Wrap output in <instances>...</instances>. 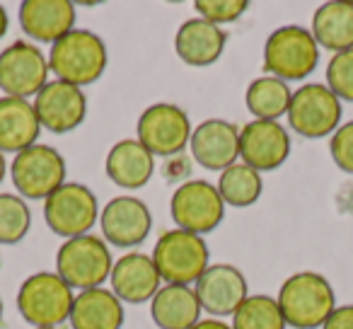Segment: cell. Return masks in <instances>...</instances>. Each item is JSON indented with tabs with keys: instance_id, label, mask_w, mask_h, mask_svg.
I'll use <instances>...</instances> for the list:
<instances>
[{
	"instance_id": "6da1fadb",
	"label": "cell",
	"mask_w": 353,
	"mask_h": 329,
	"mask_svg": "<svg viewBox=\"0 0 353 329\" xmlns=\"http://www.w3.org/2000/svg\"><path fill=\"white\" fill-rule=\"evenodd\" d=\"M279 305L285 324L295 329H317L336 310V293L327 276L317 271H298L288 276L279 290Z\"/></svg>"
},
{
	"instance_id": "7a4b0ae2",
	"label": "cell",
	"mask_w": 353,
	"mask_h": 329,
	"mask_svg": "<svg viewBox=\"0 0 353 329\" xmlns=\"http://www.w3.org/2000/svg\"><path fill=\"white\" fill-rule=\"evenodd\" d=\"M73 288L56 271H37L17 290V310L32 329H59L70 319Z\"/></svg>"
},
{
	"instance_id": "3957f363",
	"label": "cell",
	"mask_w": 353,
	"mask_h": 329,
	"mask_svg": "<svg viewBox=\"0 0 353 329\" xmlns=\"http://www.w3.org/2000/svg\"><path fill=\"white\" fill-rule=\"evenodd\" d=\"M107 46L102 37L90 30H73L59 39L49 51V68L56 80H63L75 88H85L102 78L107 70Z\"/></svg>"
},
{
	"instance_id": "277c9868",
	"label": "cell",
	"mask_w": 353,
	"mask_h": 329,
	"mask_svg": "<svg viewBox=\"0 0 353 329\" xmlns=\"http://www.w3.org/2000/svg\"><path fill=\"white\" fill-rule=\"evenodd\" d=\"M152 261L162 276V283L192 286L211 266V252L201 235L172 228L157 237Z\"/></svg>"
},
{
	"instance_id": "5b68a950",
	"label": "cell",
	"mask_w": 353,
	"mask_h": 329,
	"mask_svg": "<svg viewBox=\"0 0 353 329\" xmlns=\"http://www.w3.org/2000/svg\"><path fill=\"white\" fill-rule=\"evenodd\" d=\"M319 63V46L312 32L300 25H283L264 44V70L283 83L305 80Z\"/></svg>"
},
{
	"instance_id": "8992f818",
	"label": "cell",
	"mask_w": 353,
	"mask_h": 329,
	"mask_svg": "<svg viewBox=\"0 0 353 329\" xmlns=\"http://www.w3.org/2000/svg\"><path fill=\"white\" fill-rule=\"evenodd\" d=\"M114 259L109 245L97 235L70 237L56 252V274L78 290L102 288L112 276Z\"/></svg>"
},
{
	"instance_id": "52a82bcc",
	"label": "cell",
	"mask_w": 353,
	"mask_h": 329,
	"mask_svg": "<svg viewBox=\"0 0 353 329\" xmlns=\"http://www.w3.org/2000/svg\"><path fill=\"white\" fill-rule=\"evenodd\" d=\"M170 216L179 230L203 237L223 223L225 201L218 194L216 184L206 182V179H187L172 194Z\"/></svg>"
},
{
	"instance_id": "ba28073f",
	"label": "cell",
	"mask_w": 353,
	"mask_h": 329,
	"mask_svg": "<svg viewBox=\"0 0 353 329\" xmlns=\"http://www.w3.org/2000/svg\"><path fill=\"white\" fill-rule=\"evenodd\" d=\"M44 221L51 232L63 240L90 235L99 221V203L90 187L65 182L49 199H44Z\"/></svg>"
},
{
	"instance_id": "9c48e42d",
	"label": "cell",
	"mask_w": 353,
	"mask_h": 329,
	"mask_svg": "<svg viewBox=\"0 0 353 329\" xmlns=\"http://www.w3.org/2000/svg\"><path fill=\"white\" fill-rule=\"evenodd\" d=\"M192 121L182 107L170 102L150 104L141 114L136 126V138L155 157L182 155L192 141Z\"/></svg>"
},
{
	"instance_id": "30bf717a",
	"label": "cell",
	"mask_w": 353,
	"mask_h": 329,
	"mask_svg": "<svg viewBox=\"0 0 353 329\" xmlns=\"http://www.w3.org/2000/svg\"><path fill=\"white\" fill-rule=\"evenodd\" d=\"M341 99L322 83H307L293 92L288 107V123L303 138L332 136L341 126Z\"/></svg>"
},
{
	"instance_id": "8fae6325",
	"label": "cell",
	"mask_w": 353,
	"mask_h": 329,
	"mask_svg": "<svg viewBox=\"0 0 353 329\" xmlns=\"http://www.w3.org/2000/svg\"><path fill=\"white\" fill-rule=\"evenodd\" d=\"M12 184L22 199H49L65 184V160L56 148L37 146L17 152L10 165Z\"/></svg>"
},
{
	"instance_id": "7c38bea8",
	"label": "cell",
	"mask_w": 353,
	"mask_h": 329,
	"mask_svg": "<svg viewBox=\"0 0 353 329\" xmlns=\"http://www.w3.org/2000/svg\"><path fill=\"white\" fill-rule=\"evenodd\" d=\"M49 59L32 41H12L0 51V90L6 97H37L49 83Z\"/></svg>"
},
{
	"instance_id": "4fadbf2b",
	"label": "cell",
	"mask_w": 353,
	"mask_h": 329,
	"mask_svg": "<svg viewBox=\"0 0 353 329\" xmlns=\"http://www.w3.org/2000/svg\"><path fill=\"white\" fill-rule=\"evenodd\" d=\"M102 240L107 245L131 250L148 240L152 230V216L145 201L136 197H114L99 213Z\"/></svg>"
},
{
	"instance_id": "5bb4252c",
	"label": "cell",
	"mask_w": 353,
	"mask_h": 329,
	"mask_svg": "<svg viewBox=\"0 0 353 329\" xmlns=\"http://www.w3.org/2000/svg\"><path fill=\"white\" fill-rule=\"evenodd\" d=\"M32 104L41 128L51 133L75 131L88 117V97L83 88H75L63 80H49Z\"/></svg>"
},
{
	"instance_id": "9a60e30c",
	"label": "cell",
	"mask_w": 353,
	"mask_h": 329,
	"mask_svg": "<svg viewBox=\"0 0 353 329\" xmlns=\"http://www.w3.org/2000/svg\"><path fill=\"white\" fill-rule=\"evenodd\" d=\"M290 155L288 128L279 121H254L240 128V157L256 172L279 170Z\"/></svg>"
},
{
	"instance_id": "2e32d148",
	"label": "cell",
	"mask_w": 353,
	"mask_h": 329,
	"mask_svg": "<svg viewBox=\"0 0 353 329\" xmlns=\"http://www.w3.org/2000/svg\"><path fill=\"white\" fill-rule=\"evenodd\" d=\"M194 290L201 310H206L216 319L235 315L237 308L250 298L245 274L232 264H211L194 283Z\"/></svg>"
},
{
	"instance_id": "e0dca14e",
	"label": "cell",
	"mask_w": 353,
	"mask_h": 329,
	"mask_svg": "<svg viewBox=\"0 0 353 329\" xmlns=\"http://www.w3.org/2000/svg\"><path fill=\"white\" fill-rule=\"evenodd\" d=\"M189 150L199 168L223 172L240 157V128L225 119H206L194 128Z\"/></svg>"
},
{
	"instance_id": "ac0fdd59",
	"label": "cell",
	"mask_w": 353,
	"mask_h": 329,
	"mask_svg": "<svg viewBox=\"0 0 353 329\" xmlns=\"http://www.w3.org/2000/svg\"><path fill=\"white\" fill-rule=\"evenodd\" d=\"M109 283L121 303L141 305L150 303L157 295V290L162 288V276L152 257L143 252H128L114 261Z\"/></svg>"
},
{
	"instance_id": "d6986e66",
	"label": "cell",
	"mask_w": 353,
	"mask_h": 329,
	"mask_svg": "<svg viewBox=\"0 0 353 329\" xmlns=\"http://www.w3.org/2000/svg\"><path fill=\"white\" fill-rule=\"evenodd\" d=\"M20 27L30 39L54 46L75 30L78 8L70 0H25L20 3Z\"/></svg>"
},
{
	"instance_id": "ffe728a7",
	"label": "cell",
	"mask_w": 353,
	"mask_h": 329,
	"mask_svg": "<svg viewBox=\"0 0 353 329\" xmlns=\"http://www.w3.org/2000/svg\"><path fill=\"white\" fill-rule=\"evenodd\" d=\"M104 172L117 187L136 192L145 187L155 175V155L138 138H123L109 148Z\"/></svg>"
},
{
	"instance_id": "44dd1931",
	"label": "cell",
	"mask_w": 353,
	"mask_h": 329,
	"mask_svg": "<svg viewBox=\"0 0 353 329\" xmlns=\"http://www.w3.org/2000/svg\"><path fill=\"white\" fill-rule=\"evenodd\" d=\"M225 32L201 17L182 22L174 37V51L176 56L192 68H206L216 63L225 51Z\"/></svg>"
},
{
	"instance_id": "7402d4cb",
	"label": "cell",
	"mask_w": 353,
	"mask_h": 329,
	"mask_svg": "<svg viewBox=\"0 0 353 329\" xmlns=\"http://www.w3.org/2000/svg\"><path fill=\"white\" fill-rule=\"evenodd\" d=\"M41 123L30 99L0 97V152H22L37 146Z\"/></svg>"
},
{
	"instance_id": "603a6c76",
	"label": "cell",
	"mask_w": 353,
	"mask_h": 329,
	"mask_svg": "<svg viewBox=\"0 0 353 329\" xmlns=\"http://www.w3.org/2000/svg\"><path fill=\"white\" fill-rule=\"evenodd\" d=\"M68 322L73 329H121L123 303L112 288L80 290L73 300Z\"/></svg>"
},
{
	"instance_id": "cb8c5ba5",
	"label": "cell",
	"mask_w": 353,
	"mask_h": 329,
	"mask_svg": "<svg viewBox=\"0 0 353 329\" xmlns=\"http://www.w3.org/2000/svg\"><path fill=\"white\" fill-rule=\"evenodd\" d=\"M150 317L160 329H192L201 317V303L192 286L165 283L150 300Z\"/></svg>"
},
{
	"instance_id": "d4e9b609",
	"label": "cell",
	"mask_w": 353,
	"mask_h": 329,
	"mask_svg": "<svg viewBox=\"0 0 353 329\" xmlns=\"http://www.w3.org/2000/svg\"><path fill=\"white\" fill-rule=\"evenodd\" d=\"M312 32L319 49L332 54L353 49V3L348 0H329L314 10Z\"/></svg>"
},
{
	"instance_id": "484cf974",
	"label": "cell",
	"mask_w": 353,
	"mask_h": 329,
	"mask_svg": "<svg viewBox=\"0 0 353 329\" xmlns=\"http://www.w3.org/2000/svg\"><path fill=\"white\" fill-rule=\"evenodd\" d=\"M290 99H293V90L288 88V83L274 78V75H261V78L252 80L245 92L247 109L261 121H279L281 117H285Z\"/></svg>"
},
{
	"instance_id": "4316f807",
	"label": "cell",
	"mask_w": 353,
	"mask_h": 329,
	"mask_svg": "<svg viewBox=\"0 0 353 329\" xmlns=\"http://www.w3.org/2000/svg\"><path fill=\"white\" fill-rule=\"evenodd\" d=\"M216 187L225 206L247 208L259 201L261 192H264V179H261V172L252 170L250 165L235 162L228 170H223Z\"/></svg>"
},
{
	"instance_id": "83f0119b",
	"label": "cell",
	"mask_w": 353,
	"mask_h": 329,
	"mask_svg": "<svg viewBox=\"0 0 353 329\" xmlns=\"http://www.w3.org/2000/svg\"><path fill=\"white\" fill-rule=\"evenodd\" d=\"M285 317L276 298L254 293L232 315V329H285Z\"/></svg>"
},
{
	"instance_id": "f1b7e54d",
	"label": "cell",
	"mask_w": 353,
	"mask_h": 329,
	"mask_svg": "<svg viewBox=\"0 0 353 329\" xmlns=\"http://www.w3.org/2000/svg\"><path fill=\"white\" fill-rule=\"evenodd\" d=\"M32 228V211L17 194H0V245H17Z\"/></svg>"
},
{
	"instance_id": "f546056e",
	"label": "cell",
	"mask_w": 353,
	"mask_h": 329,
	"mask_svg": "<svg viewBox=\"0 0 353 329\" xmlns=\"http://www.w3.org/2000/svg\"><path fill=\"white\" fill-rule=\"evenodd\" d=\"M327 88L341 102H353V49L334 54L327 63Z\"/></svg>"
},
{
	"instance_id": "4dcf8cb0",
	"label": "cell",
	"mask_w": 353,
	"mask_h": 329,
	"mask_svg": "<svg viewBox=\"0 0 353 329\" xmlns=\"http://www.w3.org/2000/svg\"><path fill=\"white\" fill-rule=\"evenodd\" d=\"M199 17L211 25L221 27L228 22H235L250 10V3L247 0H196L194 3Z\"/></svg>"
},
{
	"instance_id": "1f68e13d",
	"label": "cell",
	"mask_w": 353,
	"mask_h": 329,
	"mask_svg": "<svg viewBox=\"0 0 353 329\" xmlns=\"http://www.w3.org/2000/svg\"><path fill=\"white\" fill-rule=\"evenodd\" d=\"M329 155L336 168L346 175H353V121H346L329 138Z\"/></svg>"
},
{
	"instance_id": "d6a6232c",
	"label": "cell",
	"mask_w": 353,
	"mask_h": 329,
	"mask_svg": "<svg viewBox=\"0 0 353 329\" xmlns=\"http://www.w3.org/2000/svg\"><path fill=\"white\" fill-rule=\"evenodd\" d=\"M322 329H353V305H336Z\"/></svg>"
},
{
	"instance_id": "836d02e7",
	"label": "cell",
	"mask_w": 353,
	"mask_h": 329,
	"mask_svg": "<svg viewBox=\"0 0 353 329\" xmlns=\"http://www.w3.org/2000/svg\"><path fill=\"white\" fill-rule=\"evenodd\" d=\"M192 329H232V324L221 322V319H216V317H208V319H199Z\"/></svg>"
},
{
	"instance_id": "e575fe53",
	"label": "cell",
	"mask_w": 353,
	"mask_h": 329,
	"mask_svg": "<svg viewBox=\"0 0 353 329\" xmlns=\"http://www.w3.org/2000/svg\"><path fill=\"white\" fill-rule=\"evenodd\" d=\"M8 25H10V20H8V12H6V8L0 6V39H3V37H6Z\"/></svg>"
},
{
	"instance_id": "d590c367",
	"label": "cell",
	"mask_w": 353,
	"mask_h": 329,
	"mask_svg": "<svg viewBox=\"0 0 353 329\" xmlns=\"http://www.w3.org/2000/svg\"><path fill=\"white\" fill-rule=\"evenodd\" d=\"M6 172H8V162H6V152H0V182L6 179Z\"/></svg>"
},
{
	"instance_id": "8d00e7d4",
	"label": "cell",
	"mask_w": 353,
	"mask_h": 329,
	"mask_svg": "<svg viewBox=\"0 0 353 329\" xmlns=\"http://www.w3.org/2000/svg\"><path fill=\"white\" fill-rule=\"evenodd\" d=\"M0 319H3V300H0Z\"/></svg>"
}]
</instances>
